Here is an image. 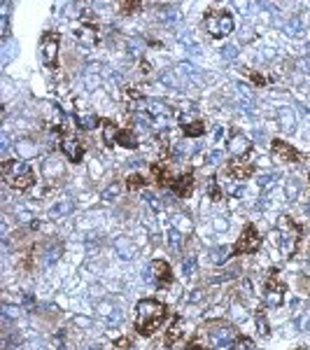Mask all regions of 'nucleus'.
I'll return each mask as SVG.
<instances>
[{"label":"nucleus","instance_id":"obj_1","mask_svg":"<svg viewBox=\"0 0 310 350\" xmlns=\"http://www.w3.org/2000/svg\"><path fill=\"white\" fill-rule=\"evenodd\" d=\"M163 320H166V306L163 303L152 301V299H143V301L138 303L135 327H138L140 334H145V336L154 334L156 329L163 325Z\"/></svg>","mask_w":310,"mask_h":350},{"label":"nucleus","instance_id":"obj_2","mask_svg":"<svg viewBox=\"0 0 310 350\" xmlns=\"http://www.w3.org/2000/svg\"><path fill=\"white\" fill-rule=\"evenodd\" d=\"M238 341L236 329L227 322H210L203 329V343L215 350H231Z\"/></svg>","mask_w":310,"mask_h":350},{"label":"nucleus","instance_id":"obj_3","mask_svg":"<svg viewBox=\"0 0 310 350\" xmlns=\"http://www.w3.org/2000/svg\"><path fill=\"white\" fill-rule=\"evenodd\" d=\"M2 177L10 187L26 189L33 182V168L26 161H5L2 163Z\"/></svg>","mask_w":310,"mask_h":350},{"label":"nucleus","instance_id":"obj_4","mask_svg":"<svg viewBox=\"0 0 310 350\" xmlns=\"http://www.w3.org/2000/svg\"><path fill=\"white\" fill-rule=\"evenodd\" d=\"M205 28L212 37H224L233 31V19L227 12H212L205 17Z\"/></svg>","mask_w":310,"mask_h":350},{"label":"nucleus","instance_id":"obj_5","mask_svg":"<svg viewBox=\"0 0 310 350\" xmlns=\"http://www.w3.org/2000/svg\"><path fill=\"white\" fill-rule=\"evenodd\" d=\"M145 282L149 285H166L170 282V268L166 262H152L145 268Z\"/></svg>","mask_w":310,"mask_h":350},{"label":"nucleus","instance_id":"obj_6","mask_svg":"<svg viewBox=\"0 0 310 350\" xmlns=\"http://www.w3.org/2000/svg\"><path fill=\"white\" fill-rule=\"evenodd\" d=\"M56 54H59V37H56V35H45L42 42H40L42 63H45L47 68H54V66H56Z\"/></svg>","mask_w":310,"mask_h":350},{"label":"nucleus","instance_id":"obj_7","mask_svg":"<svg viewBox=\"0 0 310 350\" xmlns=\"http://www.w3.org/2000/svg\"><path fill=\"white\" fill-rule=\"evenodd\" d=\"M280 231H282V250L289 252L292 245L296 243V238H298V227H294L287 217H282V220H280Z\"/></svg>","mask_w":310,"mask_h":350},{"label":"nucleus","instance_id":"obj_8","mask_svg":"<svg viewBox=\"0 0 310 350\" xmlns=\"http://www.w3.org/2000/svg\"><path fill=\"white\" fill-rule=\"evenodd\" d=\"M257 247H259V238H257V231L250 227V229L245 231V236L238 241L236 250H238V252H254Z\"/></svg>","mask_w":310,"mask_h":350},{"label":"nucleus","instance_id":"obj_9","mask_svg":"<svg viewBox=\"0 0 310 350\" xmlns=\"http://www.w3.org/2000/svg\"><path fill=\"white\" fill-rule=\"evenodd\" d=\"M228 152H231V154H236V157L247 154V152H250V140L245 138L243 133H236L233 138L228 140Z\"/></svg>","mask_w":310,"mask_h":350},{"label":"nucleus","instance_id":"obj_10","mask_svg":"<svg viewBox=\"0 0 310 350\" xmlns=\"http://www.w3.org/2000/svg\"><path fill=\"white\" fill-rule=\"evenodd\" d=\"M282 294H285L282 285H277L275 280H271L268 287H266V297H263V301L268 303V306H280V303H282Z\"/></svg>","mask_w":310,"mask_h":350},{"label":"nucleus","instance_id":"obj_11","mask_svg":"<svg viewBox=\"0 0 310 350\" xmlns=\"http://www.w3.org/2000/svg\"><path fill=\"white\" fill-rule=\"evenodd\" d=\"M145 110L149 112L152 117L156 119H163V117L170 115V107H168L163 101H156V98H149V101H145Z\"/></svg>","mask_w":310,"mask_h":350},{"label":"nucleus","instance_id":"obj_12","mask_svg":"<svg viewBox=\"0 0 310 350\" xmlns=\"http://www.w3.org/2000/svg\"><path fill=\"white\" fill-rule=\"evenodd\" d=\"M273 157L277 159V161L292 163L294 159H296V152L292 150L289 145H285V142H273Z\"/></svg>","mask_w":310,"mask_h":350},{"label":"nucleus","instance_id":"obj_13","mask_svg":"<svg viewBox=\"0 0 310 350\" xmlns=\"http://www.w3.org/2000/svg\"><path fill=\"white\" fill-rule=\"evenodd\" d=\"M277 122H280L282 131L292 133L294 126H296V115H294V110H292V107H282V110L277 112Z\"/></svg>","mask_w":310,"mask_h":350},{"label":"nucleus","instance_id":"obj_14","mask_svg":"<svg viewBox=\"0 0 310 350\" xmlns=\"http://www.w3.org/2000/svg\"><path fill=\"white\" fill-rule=\"evenodd\" d=\"M114 250L119 252L121 259H133V255H135V247H133L129 236H119V238L114 241Z\"/></svg>","mask_w":310,"mask_h":350},{"label":"nucleus","instance_id":"obj_15","mask_svg":"<svg viewBox=\"0 0 310 350\" xmlns=\"http://www.w3.org/2000/svg\"><path fill=\"white\" fill-rule=\"evenodd\" d=\"M63 152L68 154V159H70V161H80V159H82V145H80L75 138H65V140H63Z\"/></svg>","mask_w":310,"mask_h":350},{"label":"nucleus","instance_id":"obj_16","mask_svg":"<svg viewBox=\"0 0 310 350\" xmlns=\"http://www.w3.org/2000/svg\"><path fill=\"white\" fill-rule=\"evenodd\" d=\"M42 173L47 175V177H54V175H61L63 173V163L56 159V157H49L45 166H42Z\"/></svg>","mask_w":310,"mask_h":350},{"label":"nucleus","instance_id":"obj_17","mask_svg":"<svg viewBox=\"0 0 310 350\" xmlns=\"http://www.w3.org/2000/svg\"><path fill=\"white\" fill-rule=\"evenodd\" d=\"M16 49H19V45H16L14 40H10V37H7V40L2 42V56H0V61H2V66H7V63L12 61V58H14V54H16Z\"/></svg>","mask_w":310,"mask_h":350},{"label":"nucleus","instance_id":"obj_18","mask_svg":"<svg viewBox=\"0 0 310 350\" xmlns=\"http://www.w3.org/2000/svg\"><path fill=\"white\" fill-rule=\"evenodd\" d=\"M173 229L179 233H189L191 231V222L187 215H182V212H178V215H173Z\"/></svg>","mask_w":310,"mask_h":350},{"label":"nucleus","instance_id":"obj_19","mask_svg":"<svg viewBox=\"0 0 310 350\" xmlns=\"http://www.w3.org/2000/svg\"><path fill=\"white\" fill-rule=\"evenodd\" d=\"M228 252H231V250H228L227 245H217V247L210 250V259H212L215 264H224L228 259Z\"/></svg>","mask_w":310,"mask_h":350},{"label":"nucleus","instance_id":"obj_20","mask_svg":"<svg viewBox=\"0 0 310 350\" xmlns=\"http://www.w3.org/2000/svg\"><path fill=\"white\" fill-rule=\"evenodd\" d=\"M68 212H72V201H61V203H56L54 208H51V217H63V215H68Z\"/></svg>","mask_w":310,"mask_h":350},{"label":"nucleus","instance_id":"obj_21","mask_svg":"<svg viewBox=\"0 0 310 350\" xmlns=\"http://www.w3.org/2000/svg\"><path fill=\"white\" fill-rule=\"evenodd\" d=\"M173 187H175V192H178L179 196H187L191 192V177L187 175V177H179L178 182H173Z\"/></svg>","mask_w":310,"mask_h":350},{"label":"nucleus","instance_id":"obj_22","mask_svg":"<svg viewBox=\"0 0 310 350\" xmlns=\"http://www.w3.org/2000/svg\"><path fill=\"white\" fill-rule=\"evenodd\" d=\"M277 180H280V175H277V173H263L261 177H259V187L266 192V189H271Z\"/></svg>","mask_w":310,"mask_h":350},{"label":"nucleus","instance_id":"obj_23","mask_svg":"<svg viewBox=\"0 0 310 350\" xmlns=\"http://www.w3.org/2000/svg\"><path fill=\"white\" fill-rule=\"evenodd\" d=\"M16 152H19L21 157H33V154H37V147L31 142V140H24V142L16 145Z\"/></svg>","mask_w":310,"mask_h":350},{"label":"nucleus","instance_id":"obj_24","mask_svg":"<svg viewBox=\"0 0 310 350\" xmlns=\"http://www.w3.org/2000/svg\"><path fill=\"white\" fill-rule=\"evenodd\" d=\"M301 28H303V26H301V19H298V17H294L292 21L285 23V33L287 35H298L301 33Z\"/></svg>","mask_w":310,"mask_h":350},{"label":"nucleus","instance_id":"obj_25","mask_svg":"<svg viewBox=\"0 0 310 350\" xmlns=\"http://www.w3.org/2000/svg\"><path fill=\"white\" fill-rule=\"evenodd\" d=\"M117 140H119L124 147H135V136H133L131 131H119Z\"/></svg>","mask_w":310,"mask_h":350},{"label":"nucleus","instance_id":"obj_26","mask_svg":"<svg viewBox=\"0 0 310 350\" xmlns=\"http://www.w3.org/2000/svg\"><path fill=\"white\" fill-rule=\"evenodd\" d=\"M168 243H170L173 250H179V247H182V233L175 231V229H170V231H168Z\"/></svg>","mask_w":310,"mask_h":350},{"label":"nucleus","instance_id":"obj_27","mask_svg":"<svg viewBox=\"0 0 310 350\" xmlns=\"http://www.w3.org/2000/svg\"><path fill=\"white\" fill-rule=\"evenodd\" d=\"M182 271H184V276H194L196 273V257H187L182 262Z\"/></svg>","mask_w":310,"mask_h":350},{"label":"nucleus","instance_id":"obj_28","mask_svg":"<svg viewBox=\"0 0 310 350\" xmlns=\"http://www.w3.org/2000/svg\"><path fill=\"white\" fill-rule=\"evenodd\" d=\"M77 122H80V126H82V128H86V131H89V128L96 126V122H98V119H96V115H80V119H77Z\"/></svg>","mask_w":310,"mask_h":350},{"label":"nucleus","instance_id":"obj_29","mask_svg":"<svg viewBox=\"0 0 310 350\" xmlns=\"http://www.w3.org/2000/svg\"><path fill=\"white\" fill-rule=\"evenodd\" d=\"M121 192V185H110L105 192H103V201H112V198H117Z\"/></svg>","mask_w":310,"mask_h":350},{"label":"nucleus","instance_id":"obj_30","mask_svg":"<svg viewBox=\"0 0 310 350\" xmlns=\"http://www.w3.org/2000/svg\"><path fill=\"white\" fill-rule=\"evenodd\" d=\"M184 131H187V136H201L203 131H205V126H203L201 122H194V124H189V126H184Z\"/></svg>","mask_w":310,"mask_h":350},{"label":"nucleus","instance_id":"obj_31","mask_svg":"<svg viewBox=\"0 0 310 350\" xmlns=\"http://www.w3.org/2000/svg\"><path fill=\"white\" fill-rule=\"evenodd\" d=\"M224 161V152H210L208 157H205V163H210V166H217V163Z\"/></svg>","mask_w":310,"mask_h":350},{"label":"nucleus","instance_id":"obj_32","mask_svg":"<svg viewBox=\"0 0 310 350\" xmlns=\"http://www.w3.org/2000/svg\"><path fill=\"white\" fill-rule=\"evenodd\" d=\"M296 196H298V182L296 180H289V182H287V198L294 201Z\"/></svg>","mask_w":310,"mask_h":350},{"label":"nucleus","instance_id":"obj_33","mask_svg":"<svg viewBox=\"0 0 310 350\" xmlns=\"http://www.w3.org/2000/svg\"><path fill=\"white\" fill-rule=\"evenodd\" d=\"M236 56H238V49H236L233 45L222 47V58H227V61H233Z\"/></svg>","mask_w":310,"mask_h":350},{"label":"nucleus","instance_id":"obj_34","mask_svg":"<svg viewBox=\"0 0 310 350\" xmlns=\"http://www.w3.org/2000/svg\"><path fill=\"white\" fill-rule=\"evenodd\" d=\"M77 37H80V42H84V45H94V40H96V35H91V31H86V28H82Z\"/></svg>","mask_w":310,"mask_h":350},{"label":"nucleus","instance_id":"obj_35","mask_svg":"<svg viewBox=\"0 0 310 350\" xmlns=\"http://www.w3.org/2000/svg\"><path fill=\"white\" fill-rule=\"evenodd\" d=\"M54 259H59V247H56V245H51L47 252H45V264H51Z\"/></svg>","mask_w":310,"mask_h":350},{"label":"nucleus","instance_id":"obj_36","mask_svg":"<svg viewBox=\"0 0 310 350\" xmlns=\"http://www.w3.org/2000/svg\"><path fill=\"white\" fill-rule=\"evenodd\" d=\"M117 136H119V131L114 128V124H108V126H105V140H108V142H112Z\"/></svg>","mask_w":310,"mask_h":350},{"label":"nucleus","instance_id":"obj_37","mask_svg":"<svg viewBox=\"0 0 310 350\" xmlns=\"http://www.w3.org/2000/svg\"><path fill=\"white\" fill-rule=\"evenodd\" d=\"M250 166H238V163H236V166H233V173L238 175V177H247V175H250Z\"/></svg>","mask_w":310,"mask_h":350},{"label":"nucleus","instance_id":"obj_38","mask_svg":"<svg viewBox=\"0 0 310 350\" xmlns=\"http://www.w3.org/2000/svg\"><path fill=\"white\" fill-rule=\"evenodd\" d=\"M145 198H147V203H149V206H152L154 210H161V203H159V198H156L154 194H147Z\"/></svg>","mask_w":310,"mask_h":350},{"label":"nucleus","instance_id":"obj_39","mask_svg":"<svg viewBox=\"0 0 310 350\" xmlns=\"http://www.w3.org/2000/svg\"><path fill=\"white\" fill-rule=\"evenodd\" d=\"M227 227H228V224H227V220H224V217H217V220H215V229H217V231H224Z\"/></svg>","mask_w":310,"mask_h":350},{"label":"nucleus","instance_id":"obj_40","mask_svg":"<svg viewBox=\"0 0 310 350\" xmlns=\"http://www.w3.org/2000/svg\"><path fill=\"white\" fill-rule=\"evenodd\" d=\"M5 315H7V317H16V315H19V308H12V306H5Z\"/></svg>","mask_w":310,"mask_h":350},{"label":"nucleus","instance_id":"obj_41","mask_svg":"<svg viewBox=\"0 0 310 350\" xmlns=\"http://www.w3.org/2000/svg\"><path fill=\"white\" fill-rule=\"evenodd\" d=\"M143 185V180L138 177V175H133V177H129V187H140Z\"/></svg>","mask_w":310,"mask_h":350},{"label":"nucleus","instance_id":"obj_42","mask_svg":"<svg viewBox=\"0 0 310 350\" xmlns=\"http://www.w3.org/2000/svg\"><path fill=\"white\" fill-rule=\"evenodd\" d=\"M7 147H10V138H7V133H2V145H0V150L7 152Z\"/></svg>","mask_w":310,"mask_h":350},{"label":"nucleus","instance_id":"obj_43","mask_svg":"<svg viewBox=\"0 0 310 350\" xmlns=\"http://www.w3.org/2000/svg\"><path fill=\"white\" fill-rule=\"evenodd\" d=\"M259 329H261V334H268V327H266V320L259 317Z\"/></svg>","mask_w":310,"mask_h":350},{"label":"nucleus","instance_id":"obj_44","mask_svg":"<svg viewBox=\"0 0 310 350\" xmlns=\"http://www.w3.org/2000/svg\"><path fill=\"white\" fill-rule=\"evenodd\" d=\"M240 348H245V350H252V343H250V341H243V343H240Z\"/></svg>","mask_w":310,"mask_h":350},{"label":"nucleus","instance_id":"obj_45","mask_svg":"<svg viewBox=\"0 0 310 350\" xmlns=\"http://www.w3.org/2000/svg\"><path fill=\"white\" fill-rule=\"evenodd\" d=\"M306 329H308V332H310V320H306Z\"/></svg>","mask_w":310,"mask_h":350}]
</instances>
